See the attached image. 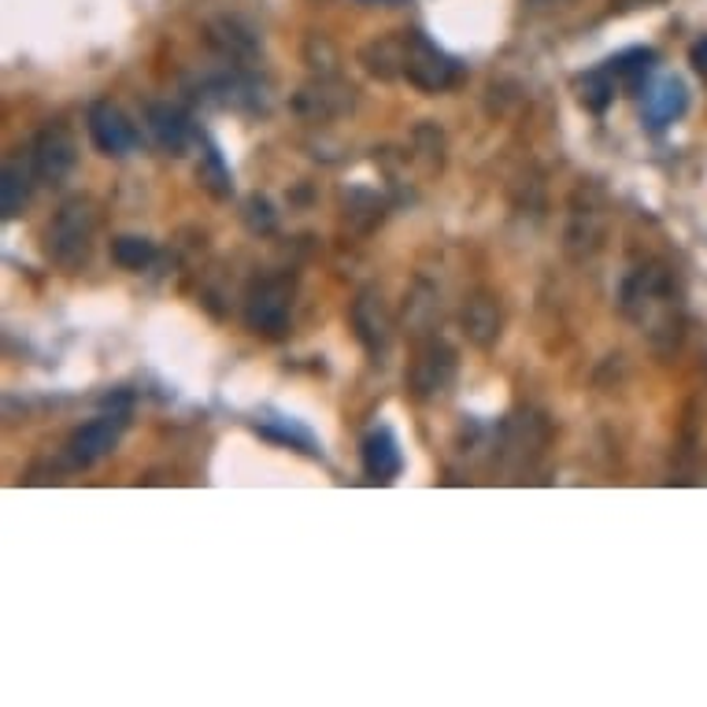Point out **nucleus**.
Segmentation results:
<instances>
[{
	"label": "nucleus",
	"mask_w": 707,
	"mask_h": 707,
	"mask_svg": "<svg viewBox=\"0 0 707 707\" xmlns=\"http://www.w3.org/2000/svg\"><path fill=\"white\" fill-rule=\"evenodd\" d=\"M93 230H97V208L82 197L67 200L49 226L52 263H60V267H67V271L82 267L89 256V249H93Z\"/></svg>",
	"instance_id": "f257e3e1"
},
{
	"label": "nucleus",
	"mask_w": 707,
	"mask_h": 707,
	"mask_svg": "<svg viewBox=\"0 0 707 707\" xmlns=\"http://www.w3.org/2000/svg\"><path fill=\"white\" fill-rule=\"evenodd\" d=\"M456 371H460V360L456 352L445 345V341H426L419 345L415 360L408 367V389L415 400H437L445 397L452 382H456Z\"/></svg>",
	"instance_id": "f03ea898"
},
{
	"label": "nucleus",
	"mask_w": 707,
	"mask_h": 707,
	"mask_svg": "<svg viewBox=\"0 0 707 707\" xmlns=\"http://www.w3.org/2000/svg\"><path fill=\"white\" fill-rule=\"evenodd\" d=\"M404 78L411 86L426 89V93H441L449 89L452 82L460 78V67L449 52H441L426 34H408V60H404Z\"/></svg>",
	"instance_id": "7ed1b4c3"
},
{
	"label": "nucleus",
	"mask_w": 707,
	"mask_h": 707,
	"mask_svg": "<svg viewBox=\"0 0 707 707\" xmlns=\"http://www.w3.org/2000/svg\"><path fill=\"white\" fill-rule=\"evenodd\" d=\"M289 304H293V286L286 278H263L249 289L245 323L256 334L278 337L289 323Z\"/></svg>",
	"instance_id": "20e7f679"
},
{
	"label": "nucleus",
	"mask_w": 707,
	"mask_h": 707,
	"mask_svg": "<svg viewBox=\"0 0 707 707\" xmlns=\"http://www.w3.org/2000/svg\"><path fill=\"white\" fill-rule=\"evenodd\" d=\"M123 426H126V419L123 415H101V419H93L86 422L82 430H75L67 441V463L71 467H89V463H97L101 456H108V452L115 449V441H119L123 434Z\"/></svg>",
	"instance_id": "39448f33"
},
{
	"label": "nucleus",
	"mask_w": 707,
	"mask_h": 707,
	"mask_svg": "<svg viewBox=\"0 0 707 707\" xmlns=\"http://www.w3.org/2000/svg\"><path fill=\"white\" fill-rule=\"evenodd\" d=\"M352 326H356V337H360V345L367 348V352L371 356L386 352L389 341H393V319H389V312H386L382 293L363 289L360 297L352 300Z\"/></svg>",
	"instance_id": "423d86ee"
},
{
	"label": "nucleus",
	"mask_w": 707,
	"mask_h": 707,
	"mask_svg": "<svg viewBox=\"0 0 707 707\" xmlns=\"http://www.w3.org/2000/svg\"><path fill=\"white\" fill-rule=\"evenodd\" d=\"M86 126H89V137L93 145L104 152V156H126L134 152L137 145V134L134 126L126 123V115L119 108H112V104H93L89 115H86Z\"/></svg>",
	"instance_id": "0eeeda50"
},
{
	"label": "nucleus",
	"mask_w": 707,
	"mask_h": 707,
	"mask_svg": "<svg viewBox=\"0 0 707 707\" xmlns=\"http://www.w3.org/2000/svg\"><path fill=\"white\" fill-rule=\"evenodd\" d=\"M75 167V141L63 126H45L34 141V171L41 182H63L67 171Z\"/></svg>",
	"instance_id": "6e6552de"
},
{
	"label": "nucleus",
	"mask_w": 707,
	"mask_h": 707,
	"mask_svg": "<svg viewBox=\"0 0 707 707\" xmlns=\"http://www.w3.org/2000/svg\"><path fill=\"white\" fill-rule=\"evenodd\" d=\"M548 441V426L537 415H515L508 422V430H504V449L500 456L511 463V456H519V467L523 463H530L537 452L545 449Z\"/></svg>",
	"instance_id": "1a4fd4ad"
},
{
	"label": "nucleus",
	"mask_w": 707,
	"mask_h": 707,
	"mask_svg": "<svg viewBox=\"0 0 707 707\" xmlns=\"http://www.w3.org/2000/svg\"><path fill=\"white\" fill-rule=\"evenodd\" d=\"M293 104H297V112L312 115V119H330V115H341L348 104H352V89H348L345 82L319 78L315 86L300 89Z\"/></svg>",
	"instance_id": "9d476101"
},
{
	"label": "nucleus",
	"mask_w": 707,
	"mask_h": 707,
	"mask_svg": "<svg viewBox=\"0 0 707 707\" xmlns=\"http://www.w3.org/2000/svg\"><path fill=\"white\" fill-rule=\"evenodd\" d=\"M463 334L471 337V345L489 348L500 337V304L489 293H478L463 304Z\"/></svg>",
	"instance_id": "9b49d317"
},
{
	"label": "nucleus",
	"mask_w": 707,
	"mask_h": 707,
	"mask_svg": "<svg viewBox=\"0 0 707 707\" xmlns=\"http://www.w3.org/2000/svg\"><path fill=\"white\" fill-rule=\"evenodd\" d=\"M600 241H604V219H600V211L589 204L574 208L571 226H567V252H571L574 260H585L600 249Z\"/></svg>",
	"instance_id": "f8f14e48"
},
{
	"label": "nucleus",
	"mask_w": 707,
	"mask_h": 707,
	"mask_svg": "<svg viewBox=\"0 0 707 707\" xmlns=\"http://www.w3.org/2000/svg\"><path fill=\"white\" fill-rule=\"evenodd\" d=\"M363 467L378 482H389L400 474V449L389 430H374V434L363 441Z\"/></svg>",
	"instance_id": "ddd939ff"
},
{
	"label": "nucleus",
	"mask_w": 707,
	"mask_h": 707,
	"mask_svg": "<svg viewBox=\"0 0 707 707\" xmlns=\"http://www.w3.org/2000/svg\"><path fill=\"white\" fill-rule=\"evenodd\" d=\"M363 67L378 78H397L404 75V60H408V34L404 38H382L371 41L363 52Z\"/></svg>",
	"instance_id": "4468645a"
},
{
	"label": "nucleus",
	"mask_w": 707,
	"mask_h": 707,
	"mask_svg": "<svg viewBox=\"0 0 707 707\" xmlns=\"http://www.w3.org/2000/svg\"><path fill=\"white\" fill-rule=\"evenodd\" d=\"M663 289V271L656 267H641L633 271L626 282H622V293H619V308L630 315V319H637L641 308H648V300H656Z\"/></svg>",
	"instance_id": "2eb2a0df"
},
{
	"label": "nucleus",
	"mask_w": 707,
	"mask_h": 707,
	"mask_svg": "<svg viewBox=\"0 0 707 707\" xmlns=\"http://www.w3.org/2000/svg\"><path fill=\"white\" fill-rule=\"evenodd\" d=\"M145 119H149V130H152L156 141H160V149H167L171 156H182L189 126H186L182 115L171 108V104H149Z\"/></svg>",
	"instance_id": "dca6fc26"
},
{
	"label": "nucleus",
	"mask_w": 707,
	"mask_h": 707,
	"mask_svg": "<svg viewBox=\"0 0 707 707\" xmlns=\"http://www.w3.org/2000/svg\"><path fill=\"white\" fill-rule=\"evenodd\" d=\"M685 104H689V93H685V86L678 78H667V82H659L656 93L648 97V115H652V123H656V126H667L685 112Z\"/></svg>",
	"instance_id": "f3484780"
},
{
	"label": "nucleus",
	"mask_w": 707,
	"mask_h": 707,
	"mask_svg": "<svg viewBox=\"0 0 707 707\" xmlns=\"http://www.w3.org/2000/svg\"><path fill=\"white\" fill-rule=\"evenodd\" d=\"M27 200H30V171L23 163H8L4 175H0V211H4V219L19 215Z\"/></svg>",
	"instance_id": "a211bd4d"
},
{
	"label": "nucleus",
	"mask_w": 707,
	"mask_h": 707,
	"mask_svg": "<svg viewBox=\"0 0 707 707\" xmlns=\"http://www.w3.org/2000/svg\"><path fill=\"white\" fill-rule=\"evenodd\" d=\"M112 260L119 263V267H126V271H145L156 260V245H152V241H145V238H130V234L115 238Z\"/></svg>",
	"instance_id": "6ab92c4d"
},
{
	"label": "nucleus",
	"mask_w": 707,
	"mask_h": 707,
	"mask_svg": "<svg viewBox=\"0 0 707 707\" xmlns=\"http://www.w3.org/2000/svg\"><path fill=\"white\" fill-rule=\"evenodd\" d=\"M652 63H656V52L652 49H630V52H622L619 60H611L608 71L615 78H626L630 86H637V82L652 71Z\"/></svg>",
	"instance_id": "aec40b11"
},
{
	"label": "nucleus",
	"mask_w": 707,
	"mask_h": 707,
	"mask_svg": "<svg viewBox=\"0 0 707 707\" xmlns=\"http://www.w3.org/2000/svg\"><path fill=\"white\" fill-rule=\"evenodd\" d=\"M611 97H615V75H611V71H597V75L585 78V86H582L585 108L604 112L608 104H611Z\"/></svg>",
	"instance_id": "412c9836"
},
{
	"label": "nucleus",
	"mask_w": 707,
	"mask_h": 707,
	"mask_svg": "<svg viewBox=\"0 0 707 707\" xmlns=\"http://www.w3.org/2000/svg\"><path fill=\"white\" fill-rule=\"evenodd\" d=\"M211 41H215L223 52H230V56H238V52H252V38L245 34V30H238L234 23H226V19L211 27Z\"/></svg>",
	"instance_id": "4be33fe9"
},
{
	"label": "nucleus",
	"mask_w": 707,
	"mask_h": 707,
	"mask_svg": "<svg viewBox=\"0 0 707 707\" xmlns=\"http://www.w3.org/2000/svg\"><path fill=\"white\" fill-rule=\"evenodd\" d=\"M200 182H204L215 197L230 193V175L223 171V163H219L215 152H208V167H200Z\"/></svg>",
	"instance_id": "5701e85b"
},
{
	"label": "nucleus",
	"mask_w": 707,
	"mask_h": 707,
	"mask_svg": "<svg viewBox=\"0 0 707 707\" xmlns=\"http://www.w3.org/2000/svg\"><path fill=\"white\" fill-rule=\"evenodd\" d=\"M693 63H696L700 71H707V41H700V45L693 49Z\"/></svg>",
	"instance_id": "b1692460"
},
{
	"label": "nucleus",
	"mask_w": 707,
	"mask_h": 707,
	"mask_svg": "<svg viewBox=\"0 0 707 707\" xmlns=\"http://www.w3.org/2000/svg\"><path fill=\"white\" fill-rule=\"evenodd\" d=\"M619 8H652V4H659V0H615Z\"/></svg>",
	"instance_id": "393cba45"
}]
</instances>
